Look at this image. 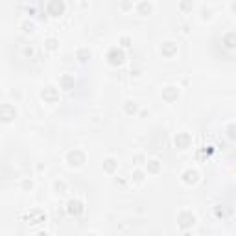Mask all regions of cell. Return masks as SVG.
I'll list each match as a JSON object with an SVG mask.
<instances>
[{"label": "cell", "mask_w": 236, "mask_h": 236, "mask_svg": "<svg viewBox=\"0 0 236 236\" xmlns=\"http://www.w3.org/2000/svg\"><path fill=\"white\" fill-rule=\"evenodd\" d=\"M85 57H91V52H79V59L85 61Z\"/></svg>", "instance_id": "cell-18"}, {"label": "cell", "mask_w": 236, "mask_h": 236, "mask_svg": "<svg viewBox=\"0 0 236 236\" xmlns=\"http://www.w3.org/2000/svg\"><path fill=\"white\" fill-rule=\"evenodd\" d=\"M181 9H190V2H188V0L181 2Z\"/></svg>", "instance_id": "cell-19"}, {"label": "cell", "mask_w": 236, "mask_h": 236, "mask_svg": "<svg viewBox=\"0 0 236 236\" xmlns=\"http://www.w3.org/2000/svg\"><path fill=\"white\" fill-rule=\"evenodd\" d=\"M68 212L72 214V216H78L83 212V205L79 203V201H70L68 203Z\"/></svg>", "instance_id": "cell-4"}, {"label": "cell", "mask_w": 236, "mask_h": 236, "mask_svg": "<svg viewBox=\"0 0 236 236\" xmlns=\"http://www.w3.org/2000/svg\"><path fill=\"white\" fill-rule=\"evenodd\" d=\"M194 223H196V218L192 216V214H188V212L181 214V218H179V225L181 227H192Z\"/></svg>", "instance_id": "cell-2"}, {"label": "cell", "mask_w": 236, "mask_h": 236, "mask_svg": "<svg viewBox=\"0 0 236 236\" xmlns=\"http://www.w3.org/2000/svg\"><path fill=\"white\" fill-rule=\"evenodd\" d=\"M135 179H137V181H142V174H140V172H137V174H135Z\"/></svg>", "instance_id": "cell-21"}, {"label": "cell", "mask_w": 236, "mask_h": 236, "mask_svg": "<svg viewBox=\"0 0 236 236\" xmlns=\"http://www.w3.org/2000/svg\"><path fill=\"white\" fill-rule=\"evenodd\" d=\"M109 61H111V65H120V63L124 61V54L118 52V50H111V54H109Z\"/></svg>", "instance_id": "cell-6"}, {"label": "cell", "mask_w": 236, "mask_h": 236, "mask_svg": "<svg viewBox=\"0 0 236 236\" xmlns=\"http://www.w3.org/2000/svg\"><path fill=\"white\" fill-rule=\"evenodd\" d=\"M146 11L150 13V11H151V6L146 4V2H142V4H140V13H146Z\"/></svg>", "instance_id": "cell-11"}, {"label": "cell", "mask_w": 236, "mask_h": 236, "mask_svg": "<svg viewBox=\"0 0 236 236\" xmlns=\"http://www.w3.org/2000/svg\"><path fill=\"white\" fill-rule=\"evenodd\" d=\"M70 81H72V79L68 78V76H65V78L61 79V83L65 85V89H66V91H68V87H70Z\"/></svg>", "instance_id": "cell-14"}, {"label": "cell", "mask_w": 236, "mask_h": 236, "mask_svg": "<svg viewBox=\"0 0 236 236\" xmlns=\"http://www.w3.org/2000/svg\"><path fill=\"white\" fill-rule=\"evenodd\" d=\"M56 190H57L59 194H63V190H65V183H56Z\"/></svg>", "instance_id": "cell-16"}, {"label": "cell", "mask_w": 236, "mask_h": 236, "mask_svg": "<svg viewBox=\"0 0 236 236\" xmlns=\"http://www.w3.org/2000/svg\"><path fill=\"white\" fill-rule=\"evenodd\" d=\"M63 9H65V6H63L61 0H52V4H50V7H48L50 15H54V17H59V15L63 13Z\"/></svg>", "instance_id": "cell-1"}, {"label": "cell", "mask_w": 236, "mask_h": 236, "mask_svg": "<svg viewBox=\"0 0 236 236\" xmlns=\"http://www.w3.org/2000/svg\"><path fill=\"white\" fill-rule=\"evenodd\" d=\"M2 118H4V122H9L11 118H15V109L11 107V105H4L2 107Z\"/></svg>", "instance_id": "cell-3"}, {"label": "cell", "mask_w": 236, "mask_h": 236, "mask_svg": "<svg viewBox=\"0 0 236 236\" xmlns=\"http://www.w3.org/2000/svg\"><path fill=\"white\" fill-rule=\"evenodd\" d=\"M122 42H124V46H129V39H127V37H124V39H122Z\"/></svg>", "instance_id": "cell-22"}, {"label": "cell", "mask_w": 236, "mask_h": 236, "mask_svg": "<svg viewBox=\"0 0 236 236\" xmlns=\"http://www.w3.org/2000/svg\"><path fill=\"white\" fill-rule=\"evenodd\" d=\"M56 96H57V94H56V91H54L52 87L44 89V92H42V98H46V100H54Z\"/></svg>", "instance_id": "cell-10"}, {"label": "cell", "mask_w": 236, "mask_h": 236, "mask_svg": "<svg viewBox=\"0 0 236 236\" xmlns=\"http://www.w3.org/2000/svg\"><path fill=\"white\" fill-rule=\"evenodd\" d=\"M125 111L131 115V113H135V111H137V105H135V103L131 105V101H129V103H127V107H125Z\"/></svg>", "instance_id": "cell-15"}, {"label": "cell", "mask_w": 236, "mask_h": 236, "mask_svg": "<svg viewBox=\"0 0 236 236\" xmlns=\"http://www.w3.org/2000/svg\"><path fill=\"white\" fill-rule=\"evenodd\" d=\"M46 46H48L50 50H54V48H56V41H54V39H50L48 42H46Z\"/></svg>", "instance_id": "cell-20"}, {"label": "cell", "mask_w": 236, "mask_h": 236, "mask_svg": "<svg viewBox=\"0 0 236 236\" xmlns=\"http://www.w3.org/2000/svg\"><path fill=\"white\" fill-rule=\"evenodd\" d=\"M105 168L111 172V170H115V160L113 159H109V160H105Z\"/></svg>", "instance_id": "cell-13"}, {"label": "cell", "mask_w": 236, "mask_h": 236, "mask_svg": "<svg viewBox=\"0 0 236 236\" xmlns=\"http://www.w3.org/2000/svg\"><path fill=\"white\" fill-rule=\"evenodd\" d=\"M68 160H70L72 166H74V164L79 166V164L83 162V153H81V151H70V153H68Z\"/></svg>", "instance_id": "cell-5"}, {"label": "cell", "mask_w": 236, "mask_h": 236, "mask_svg": "<svg viewBox=\"0 0 236 236\" xmlns=\"http://www.w3.org/2000/svg\"><path fill=\"white\" fill-rule=\"evenodd\" d=\"M188 142H190V137L188 135H177V138H175V144H177V148H186L188 146Z\"/></svg>", "instance_id": "cell-7"}, {"label": "cell", "mask_w": 236, "mask_h": 236, "mask_svg": "<svg viewBox=\"0 0 236 236\" xmlns=\"http://www.w3.org/2000/svg\"><path fill=\"white\" fill-rule=\"evenodd\" d=\"M150 170L151 172H159V160H150Z\"/></svg>", "instance_id": "cell-12"}, {"label": "cell", "mask_w": 236, "mask_h": 236, "mask_svg": "<svg viewBox=\"0 0 236 236\" xmlns=\"http://www.w3.org/2000/svg\"><path fill=\"white\" fill-rule=\"evenodd\" d=\"M183 181H184V183H196L197 181V172H186V174L183 175Z\"/></svg>", "instance_id": "cell-9"}, {"label": "cell", "mask_w": 236, "mask_h": 236, "mask_svg": "<svg viewBox=\"0 0 236 236\" xmlns=\"http://www.w3.org/2000/svg\"><path fill=\"white\" fill-rule=\"evenodd\" d=\"M229 135H231V138H236V125L229 127Z\"/></svg>", "instance_id": "cell-17"}, {"label": "cell", "mask_w": 236, "mask_h": 236, "mask_svg": "<svg viewBox=\"0 0 236 236\" xmlns=\"http://www.w3.org/2000/svg\"><path fill=\"white\" fill-rule=\"evenodd\" d=\"M223 42H225L227 48H236V33H229V35L223 39Z\"/></svg>", "instance_id": "cell-8"}]
</instances>
